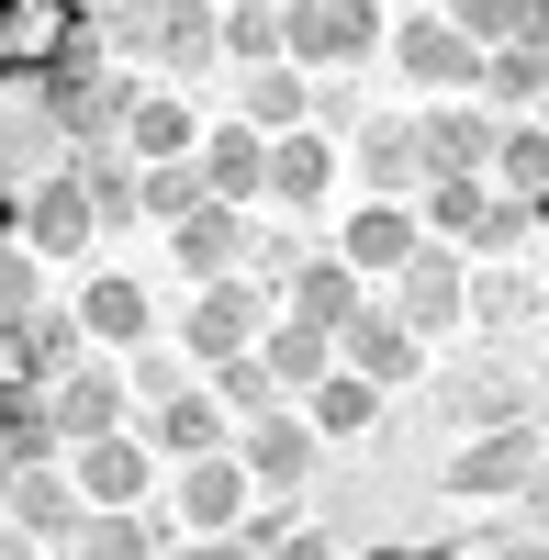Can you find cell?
<instances>
[{"label":"cell","mask_w":549,"mask_h":560,"mask_svg":"<svg viewBox=\"0 0 549 560\" xmlns=\"http://www.w3.org/2000/svg\"><path fill=\"white\" fill-rule=\"evenodd\" d=\"M538 124H549V90H538Z\"/></svg>","instance_id":"7bdbcfd3"},{"label":"cell","mask_w":549,"mask_h":560,"mask_svg":"<svg viewBox=\"0 0 549 560\" xmlns=\"http://www.w3.org/2000/svg\"><path fill=\"white\" fill-rule=\"evenodd\" d=\"M493 135H505V113H493V102L437 90V113H427V158H437V168H493Z\"/></svg>","instance_id":"cb8c5ba5"},{"label":"cell","mask_w":549,"mask_h":560,"mask_svg":"<svg viewBox=\"0 0 549 560\" xmlns=\"http://www.w3.org/2000/svg\"><path fill=\"white\" fill-rule=\"evenodd\" d=\"M79 179H90V213H102V236L135 213V168L124 158H102V147H79Z\"/></svg>","instance_id":"f35d334b"},{"label":"cell","mask_w":549,"mask_h":560,"mask_svg":"<svg viewBox=\"0 0 549 560\" xmlns=\"http://www.w3.org/2000/svg\"><path fill=\"white\" fill-rule=\"evenodd\" d=\"M236 113H247L258 135H281V124H314V68H292V57H258V68L236 79Z\"/></svg>","instance_id":"d4e9b609"},{"label":"cell","mask_w":549,"mask_h":560,"mask_svg":"<svg viewBox=\"0 0 549 560\" xmlns=\"http://www.w3.org/2000/svg\"><path fill=\"white\" fill-rule=\"evenodd\" d=\"M247 236H258V224H247V202H191V213H179L168 224V247H179V269H191V280H224V269H247Z\"/></svg>","instance_id":"ffe728a7"},{"label":"cell","mask_w":549,"mask_h":560,"mask_svg":"<svg viewBox=\"0 0 549 560\" xmlns=\"http://www.w3.org/2000/svg\"><path fill=\"white\" fill-rule=\"evenodd\" d=\"M482 202H493V191H482V168H427V191H416V224L460 247L471 224H482Z\"/></svg>","instance_id":"4dcf8cb0"},{"label":"cell","mask_w":549,"mask_h":560,"mask_svg":"<svg viewBox=\"0 0 549 560\" xmlns=\"http://www.w3.org/2000/svg\"><path fill=\"white\" fill-rule=\"evenodd\" d=\"M393 68L416 79V90H482V45L448 23V12H416V23L393 34Z\"/></svg>","instance_id":"5bb4252c"},{"label":"cell","mask_w":549,"mask_h":560,"mask_svg":"<svg viewBox=\"0 0 549 560\" xmlns=\"http://www.w3.org/2000/svg\"><path fill=\"white\" fill-rule=\"evenodd\" d=\"M79 12H113V0H79Z\"/></svg>","instance_id":"b9f144b4"},{"label":"cell","mask_w":549,"mask_h":560,"mask_svg":"<svg viewBox=\"0 0 549 560\" xmlns=\"http://www.w3.org/2000/svg\"><path fill=\"white\" fill-rule=\"evenodd\" d=\"M269 314H281V292H269V280H247V269H224V280H202V292H191L179 348H191V359H236V348H258Z\"/></svg>","instance_id":"5b68a950"},{"label":"cell","mask_w":549,"mask_h":560,"mask_svg":"<svg viewBox=\"0 0 549 560\" xmlns=\"http://www.w3.org/2000/svg\"><path fill=\"white\" fill-rule=\"evenodd\" d=\"M527 292H538L527 269H482V280H471V314H482V325H516V314H527Z\"/></svg>","instance_id":"ab89813d"},{"label":"cell","mask_w":549,"mask_h":560,"mask_svg":"<svg viewBox=\"0 0 549 560\" xmlns=\"http://www.w3.org/2000/svg\"><path fill=\"white\" fill-rule=\"evenodd\" d=\"M202 191H213V179H202V158H147V168H135V213H157V224H179Z\"/></svg>","instance_id":"d6a6232c"},{"label":"cell","mask_w":549,"mask_h":560,"mask_svg":"<svg viewBox=\"0 0 549 560\" xmlns=\"http://www.w3.org/2000/svg\"><path fill=\"white\" fill-rule=\"evenodd\" d=\"M493 179H505L516 202L549 191V124H538V113H505V135H493Z\"/></svg>","instance_id":"1f68e13d"},{"label":"cell","mask_w":549,"mask_h":560,"mask_svg":"<svg viewBox=\"0 0 549 560\" xmlns=\"http://www.w3.org/2000/svg\"><path fill=\"white\" fill-rule=\"evenodd\" d=\"M538 90H549V45H527V34L482 45V102L493 113H538Z\"/></svg>","instance_id":"f546056e"},{"label":"cell","mask_w":549,"mask_h":560,"mask_svg":"<svg viewBox=\"0 0 549 560\" xmlns=\"http://www.w3.org/2000/svg\"><path fill=\"white\" fill-rule=\"evenodd\" d=\"M427 124H404V113H359V191H393V202H416L427 191Z\"/></svg>","instance_id":"9a60e30c"},{"label":"cell","mask_w":549,"mask_h":560,"mask_svg":"<svg viewBox=\"0 0 549 560\" xmlns=\"http://www.w3.org/2000/svg\"><path fill=\"white\" fill-rule=\"evenodd\" d=\"M427 247V224H416V202H393V191H359V213H348V236H337V258L371 280V269H404Z\"/></svg>","instance_id":"ac0fdd59"},{"label":"cell","mask_w":549,"mask_h":560,"mask_svg":"<svg viewBox=\"0 0 549 560\" xmlns=\"http://www.w3.org/2000/svg\"><path fill=\"white\" fill-rule=\"evenodd\" d=\"M303 415H314V438H371V427H382V382H371V370H348V359H337L326 382L303 393Z\"/></svg>","instance_id":"f1b7e54d"},{"label":"cell","mask_w":549,"mask_h":560,"mask_svg":"<svg viewBox=\"0 0 549 560\" xmlns=\"http://www.w3.org/2000/svg\"><path fill=\"white\" fill-rule=\"evenodd\" d=\"M68 471H79L90 504H147L157 448H147V438H124V427H102V438H79V448H68Z\"/></svg>","instance_id":"d6986e66"},{"label":"cell","mask_w":549,"mask_h":560,"mask_svg":"<svg viewBox=\"0 0 549 560\" xmlns=\"http://www.w3.org/2000/svg\"><path fill=\"white\" fill-rule=\"evenodd\" d=\"M0 516H12L23 538H79L90 493H79V471H57V459H23V471H12V493H0Z\"/></svg>","instance_id":"e0dca14e"},{"label":"cell","mask_w":549,"mask_h":560,"mask_svg":"<svg viewBox=\"0 0 549 560\" xmlns=\"http://www.w3.org/2000/svg\"><path fill=\"white\" fill-rule=\"evenodd\" d=\"M191 158H202V179H213V202H269V135H258L247 113H236V124H213Z\"/></svg>","instance_id":"603a6c76"},{"label":"cell","mask_w":549,"mask_h":560,"mask_svg":"<svg viewBox=\"0 0 549 560\" xmlns=\"http://www.w3.org/2000/svg\"><path fill=\"white\" fill-rule=\"evenodd\" d=\"M314 415H292V404H269V415H236V459H247V482L258 493H303L314 482Z\"/></svg>","instance_id":"9c48e42d"},{"label":"cell","mask_w":549,"mask_h":560,"mask_svg":"<svg viewBox=\"0 0 549 560\" xmlns=\"http://www.w3.org/2000/svg\"><path fill=\"white\" fill-rule=\"evenodd\" d=\"M258 359H269V382H281V393H314V382L337 370V337H326V325H303V314H269V325H258Z\"/></svg>","instance_id":"4316f807"},{"label":"cell","mask_w":549,"mask_h":560,"mask_svg":"<svg viewBox=\"0 0 549 560\" xmlns=\"http://www.w3.org/2000/svg\"><path fill=\"white\" fill-rule=\"evenodd\" d=\"M102 45V23L79 12V0H0V79H45Z\"/></svg>","instance_id":"3957f363"},{"label":"cell","mask_w":549,"mask_h":560,"mask_svg":"<svg viewBox=\"0 0 549 560\" xmlns=\"http://www.w3.org/2000/svg\"><path fill=\"white\" fill-rule=\"evenodd\" d=\"M191 147H202L191 102H179V90H135V113H124V158L147 168V158H191Z\"/></svg>","instance_id":"83f0119b"},{"label":"cell","mask_w":549,"mask_h":560,"mask_svg":"<svg viewBox=\"0 0 549 560\" xmlns=\"http://www.w3.org/2000/svg\"><path fill=\"white\" fill-rule=\"evenodd\" d=\"M102 34H113V45H135V57H157L179 90L224 68V0H113Z\"/></svg>","instance_id":"6da1fadb"},{"label":"cell","mask_w":549,"mask_h":560,"mask_svg":"<svg viewBox=\"0 0 549 560\" xmlns=\"http://www.w3.org/2000/svg\"><path fill=\"white\" fill-rule=\"evenodd\" d=\"M460 247H471V258H516V247H538V213H527L516 191H493V202H482V224H471Z\"/></svg>","instance_id":"d590c367"},{"label":"cell","mask_w":549,"mask_h":560,"mask_svg":"<svg viewBox=\"0 0 549 560\" xmlns=\"http://www.w3.org/2000/svg\"><path fill=\"white\" fill-rule=\"evenodd\" d=\"M79 549H102V560H135V549H168V527H147L135 504H90V516H79Z\"/></svg>","instance_id":"e575fe53"},{"label":"cell","mask_w":549,"mask_h":560,"mask_svg":"<svg viewBox=\"0 0 549 560\" xmlns=\"http://www.w3.org/2000/svg\"><path fill=\"white\" fill-rule=\"evenodd\" d=\"M45 303V258L23 247V224H0V314H34Z\"/></svg>","instance_id":"74e56055"},{"label":"cell","mask_w":549,"mask_h":560,"mask_svg":"<svg viewBox=\"0 0 549 560\" xmlns=\"http://www.w3.org/2000/svg\"><path fill=\"white\" fill-rule=\"evenodd\" d=\"M23 247L34 258H79L90 236H102V213H90V179H79V147L57 158V168H34V191H23Z\"/></svg>","instance_id":"8992f818"},{"label":"cell","mask_w":549,"mask_h":560,"mask_svg":"<svg viewBox=\"0 0 549 560\" xmlns=\"http://www.w3.org/2000/svg\"><path fill=\"white\" fill-rule=\"evenodd\" d=\"M382 45V0H281V57L292 68H359Z\"/></svg>","instance_id":"277c9868"},{"label":"cell","mask_w":549,"mask_h":560,"mask_svg":"<svg viewBox=\"0 0 549 560\" xmlns=\"http://www.w3.org/2000/svg\"><path fill=\"white\" fill-rule=\"evenodd\" d=\"M337 359H348V370H371L382 393H404V382L427 370V337H416V325H404L393 303H359V314L337 325Z\"/></svg>","instance_id":"7c38bea8"},{"label":"cell","mask_w":549,"mask_h":560,"mask_svg":"<svg viewBox=\"0 0 549 560\" xmlns=\"http://www.w3.org/2000/svg\"><path fill=\"white\" fill-rule=\"evenodd\" d=\"M448 427H505V415H538V382L505 359H471V370H448V393H437Z\"/></svg>","instance_id":"7402d4cb"},{"label":"cell","mask_w":549,"mask_h":560,"mask_svg":"<svg viewBox=\"0 0 549 560\" xmlns=\"http://www.w3.org/2000/svg\"><path fill=\"white\" fill-rule=\"evenodd\" d=\"M79 337H90V348H147V337H157V292H147L135 269H90V280H79Z\"/></svg>","instance_id":"2e32d148"},{"label":"cell","mask_w":549,"mask_h":560,"mask_svg":"<svg viewBox=\"0 0 549 560\" xmlns=\"http://www.w3.org/2000/svg\"><path fill=\"white\" fill-rule=\"evenodd\" d=\"M393 314H404V325H416V337H427V348L448 337V325H471V269H460V258H448V236H427L416 258H404V269H393Z\"/></svg>","instance_id":"ba28073f"},{"label":"cell","mask_w":549,"mask_h":560,"mask_svg":"<svg viewBox=\"0 0 549 560\" xmlns=\"http://www.w3.org/2000/svg\"><path fill=\"white\" fill-rule=\"evenodd\" d=\"M124 404H135L124 359H68L57 382H45V415H57V438H68V448H79V438H102V427H124Z\"/></svg>","instance_id":"30bf717a"},{"label":"cell","mask_w":549,"mask_h":560,"mask_svg":"<svg viewBox=\"0 0 549 560\" xmlns=\"http://www.w3.org/2000/svg\"><path fill=\"white\" fill-rule=\"evenodd\" d=\"M281 57V0H224V68Z\"/></svg>","instance_id":"836d02e7"},{"label":"cell","mask_w":549,"mask_h":560,"mask_svg":"<svg viewBox=\"0 0 549 560\" xmlns=\"http://www.w3.org/2000/svg\"><path fill=\"white\" fill-rule=\"evenodd\" d=\"M527 213H538V236H549V191H538V202H527Z\"/></svg>","instance_id":"60d3db41"},{"label":"cell","mask_w":549,"mask_h":560,"mask_svg":"<svg viewBox=\"0 0 549 560\" xmlns=\"http://www.w3.org/2000/svg\"><path fill=\"white\" fill-rule=\"evenodd\" d=\"M135 90H147V79L102 68V45H90V57L45 68V113H57V135H68V147H124V113H135Z\"/></svg>","instance_id":"7a4b0ae2"},{"label":"cell","mask_w":549,"mask_h":560,"mask_svg":"<svg viewBox=\"0 0 549 560\" xmlns=\"http://www.w3.org/2000/svg\"><path fill=\"white\" fill-rule=\"evenodd\" d=\"M326 191H337V135L326 124H281V135H269V202L314 213Z\"/></svg>","instance_id":"44dd1931"},{"label":"cell","mask_w":549,"mask_h":560,"mask_svg":"<svg viewBox=\"0 0 549 560\" xmlns=\"http://www.w3.org/2000/svg\"><path fill=\"white\" fill-rule=\"evenodd\" d=\"M281 314H303V325H326V337H337V325L359 314V269L348 258H292V280H281Z\"/></svg>","instance_id":"484cf974"},{"label":"cell","mask_w":549,"mask_h":560,"mask_svg":"<svg viewBox=\"0 0 549 560\" xmlns=\"http://www.w3.org/2000/svg\"><path fill=\"white\" fill-rule=\"evenodd\" d=\"M213 393H224V415H269V404H281V382H269V359H258V348L213 359Z\"/></svg>","instance_id":"8d00e7d4"},{"label":"cell","mask_w":549,"mask_h":560,"mask_svg":"<svg viewBox=\"0 0 549 560\" xmlns=\"http://www.w3.org/2000/svg\"><path fill=\"white\" fill-rule=\"evenodd\" d=\"M224 438H236V415H224V393L191 382V370L147 404V448H157V459H191V448H224Z\"/></svg>","instance_id":"4fadbf2b"},{"label":"cell","mask_w":549,"mask_h":560,"mask_svg":"<svg viewBox=\"0 0 549 560\" xmlns=\"http://www.w3.org/2000/svg\"><path fill=\"white\" fill-rule=\"evenodd\" d=\"M538 482V415H505V427H471V448H448V493L493 504V493H527Z\"/></svg>","instance_id":"52a82bcc"},{"label":"cell","mask_w":549,"mask_h":560,"mask_svg":"<svg viewBox=\"0 0 549 560\" xmlns=\"http://www.w3.org/2000/svg\"><path fill=\"white\" fill-rule=\"evenodd\" d=\"M168 471H179V527H202V538H213V527H236L247 504H258L236 438H224V448H191V459H168Z\"/></svg>","instance_id":"8fae6325"}]
</instances>
